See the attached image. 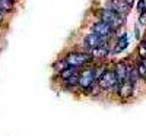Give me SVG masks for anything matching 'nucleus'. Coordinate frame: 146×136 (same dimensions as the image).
<instances>
[{"label":"nucleus","mask_w":146,"mask_h":136,"mask_svg":"<svg viewBox=\"0 0 146 136\" xmlns=\"http://www.w3.org/2000/svg\"><path fill=\"white\" fill-rule=\"evenodd\" d=\"M107 7L111 9V10H114V12H117V13L121 15V16H126L129 12H130V7L123 2V0H111V2L108 3Z\"/></svg>","instance_id":"8"},{"label":"nucleus","mask_w":146,"mask_h":136,"mask_svg":"<svg viewBox=\"0 0 146 136\" xmlns=\"http://www.w3.org/2000/svg\"><path fill=\"white\" fill-rule=\"evenodd\" d=\"M92 32H95V34H98V35H101V37H104V38H111L113 37V34L115 32L111 27L108 25V23H105V22H102V21H98L96 23H94L92 25Z\"/></svg>","instance_id":"7"},{"label":"nucleus","mask_w":146,"mask_h":136,"mask_svg":"<svg viewBox=\"0 0 146 136\" xmlns=\"http://www.w3.org/2000/svg\"><path fill=\"white\" fill-rule=\"evenodd\" d=\"M133 88H135V85H133L130 81H126V82L118 83L117 91H118V95H120L121 98H129V97H131V94H133Z\"/></svg>","instance_id":"9"},{"label":"nucleus","mask_w":146,"mask_h":136,"mask_svg":"<svg viewBox=\"0 0 146 136\" xmlns=\"http://www.w3.org/2000/svg\"><path fill=\"white\" fill-rule=\"evenodd\" d=\"M0 10L3 13H12L13 12V0H0Z\"/></svg>","instance_id":"13"},{"label":"nucleus","mask_w":146,"mask_h":136,"mask_svg":"<svg viewBox=\"0 0 146 136\" xmlns=\"http://www.w3.org/2000/svg\"><path fill=\"white\" fill-rule=\"evenodd\" d=\"M3 16H5V13H3V12H2V10H0V22H2V21H3Z\"/></svg>","instance_id":"19"},{"label":"nucleus","mask_w":146,"mask_h":136,"mask_svg":"<svg viewBox=\"0 0 146 136\" xmlns=\"http://www.w3.org/2000/svg\"><path fill=\"white\" fill-rule=\"evenodd\" d=\"M105 44H108L107 38H104V37L95 34V32H91L88 35H85V38H83V45L86 47L89 51L95 50V48H100V47H102Z\"/></svg>","instance_id":"5"},{"label":"nucleus","mask_w":146,"mask_h":136,"mask_svg":"<svg viewBox=\"0 0 146 136\" xmlns=\"http://www.w3.org/2000/svg\"><path fill=\"white\" fill-rule=\"evenodd\" d=\"M64 60L67 66H76V67H83L89 63H92L94 57L91 53H80V51H70L64 56Z\"/></svg>","instance_id":"2"},{"label":"nucleus","mask_w":146,"mask_h":136,"mask_svg":"<svg viewBox=\"0 0 146 136\" xmlns=\"http://www.w3.org/2000/svg\"><path fill=\"white\" fill-rule=\"evenodd\" d=\"M67 67V63H66V60L64 59H62V60H58V61H56V63L53 65V69L56 70V72H62L63 69H66Z\"/></svg>","instance_id":"16"},{"label":"nucleus","mask_w":146,"mask_h":136,"mask_svg":"<svg viewBox=\"0 0 146 136\" xmlns=\"http://www.w3.org/2000/svg\"><path fill=\"white\" fill-rule=\"evenodd\" d=\"M129 72H130V66L127 65V61L121 60L115 65L114 67V73H115V78H117V82L121 83V82H126L129 81Z\"/></svg>","instance_id":"6"},{"label":"nucleus","mask_w":146,"mask_h":136,"mask_svg":"<svg viewBox=\"0 0 146 136\" xmlns=\"http://www.w3.org/2000/svg\"><path fill=\"white\" fill-rule=\"evenodd\" d=\"M123 2H124V3H126L129 7H131V6H133V3H135L136 0H123Z\"/></svg>","instance_id":"18"},{"label":"nucleus","mask_w":146,"mask_h":136,"mask_svg":"<svg viewBox=\"0 0 146 136\" xmlns=\"http://www.w3.org/2000/svg\"><path fill=\"white\" fill-rule=\"evenodd\" d=\"M126 47H129V37L126 34H123V35H120L118 38H117V43L114 45L113 53L114 54H118V53H121L123 50H126Z\"/></svg>","instance_id":"10"},{"label":"nucleus","mask_w":146,"mask_h":136,"mask_svg":"<svg viewBox=\"0 0 146 136\" xmlns=\"http://www.w3.org/2000/svg\"><path fill=\"white\" fill-rule=\"evenodd\" d=\"M78 76H79V75L72 76V78H69V79L64 81V86H66L67 89H73L75 86H78Z\"/></svg>","instance_id":"15"},{"label":"nucleus","mask_w":146,"mask_h":136,"mask_svg":"<svg viewBox=\"0 0 146 136\" xmlns=\"http://www.w3.org/2000/svg\"><path fill=\"white\" fill-rule=\"evenodd\" d=\"M136 70H137L139 78L146 81V63H145L143 60H142V61H139V63L136 65Z\"/></svg>","instance_id":"14"},{"label":"nucleus","mask_w":146,"mask_h":136,"mask_svg":"<svg viewBox=\"0 0 146 136\" xmlns=\"http://www.w3.org/2000/svg\"><path fill=\"white\" fill-rule=\"evenodd\" d=\"M96 82V75H95V67H89V69H85L82 72H79V76H78V86L82 88L83 91L89 88V86Z\"/></svg>","instance_id":"3"},{"label":"nucleus","mask_w":146,"mask_h":136,"mask_svg":"<svg viewBox=\"0 0 146 136\" xmlns=\"http://www.w3.org/2000/svg\"><path fill=\"white\" fill-rule=\"evenodd\" d=\"M58 75H60V78H62L63 81H66V79H69L72 76L79 75V67H76V66H67L66 69H63L62 72H60Z\"/></svg>","instance_id":"11"},{"label":"nucleus","mask_w":146,"mask_h":136,"mask_svg":"<svg viewBox=\"0 0 146 136\" xmlns=\"http://www.w3.org/2000/svg\"><path fill=\"white\" fill-rule=\"evenodd\" d=\"M137 10H139L140 15L146 13V0H139L137 2Z\"/></svg>","instance_id":"17"},{"label":"nucleus","mask_w":146,"mask_h":136,"mask_svg":"<svg viewBox=\"0 0 146 136\" xmlns=\"http://www.w3.org/2000/svg\"><path fill=\"white\" fill-rule=\"evenodd\" d=\"M98 16H100V21L108 23V25L111 27L114 31H117L120 27H123V23H124V16L118 15L117 12H114V10H111V9H108V7L101 9L100 13H98Z\"/></svg>","instance_id":"1"},{"label":"nucleus","mask_w":146,"mask_h":136,"mask_svg":"<svg viewBox=\"0 0 146 136\" xmlns=\"http://www.w3.org/2000/svg\"><path fill=\"white\" fill-rule=\"evenodd\" d=\"M96 82H98L100 88H101L102 91L113 89V88H115V86H118V82H117V78H115L114 70H105Z\"/></svg>","instance_id":"4"},{"label":"nucleus","mask_w":146,"mask_h":136,"mask_svg":"<svg viewBox=\"0 0 146 136\" xmlns=\"http://www.w3.org/2000/svg\"><path fill=\"white\" fill-rule=\"evenodd\" d=\"M89 53L94 59H105L108 56V44H105L100 48H95V50H91Z\"/></svg>","instance_id":"12"}]
</instances>
